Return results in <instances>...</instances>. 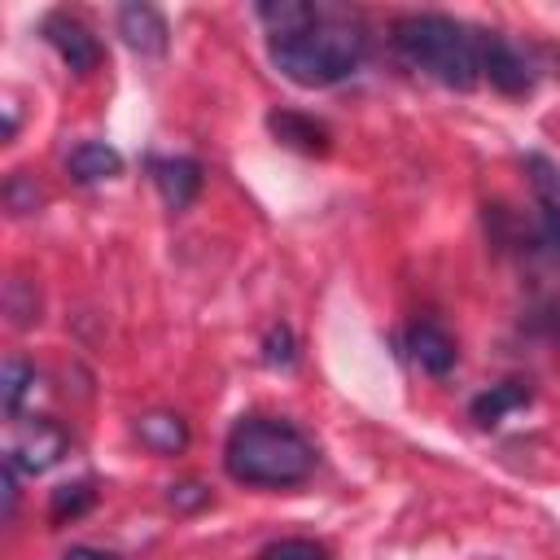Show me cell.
Masks as SVG:
<instances>
[{
    "label": "cell",
    "instance_id": "1",
    "mask_svg": "<svg viewBox=\"0 0 560 560\" xmlns=\"http://www.w3.org/2000/svg\"><path fill=\"white\" fill-rule=\"evenodd\" d=\"M267 52H271V66L289 83H298V88H332V83L350 79L363 66L368 35H363V26L354 22L350 9L315 4V13L298 31L271 35Z\"/></svg>",
    "mask_w": 560,
    "mask_h": 560
},
{
    "label": "cell",
    "instance_id": "2",
    "mask_svg": "<svg viewBox=\"0 0 560 560\" xmlns=\"http://www.w3.org/2000/svg\"><path fill=\"white\" fill-rule=\"evenodd\" d=\"M223 468L241 486L289 490V486H302L315 472V446L289 420L245 416V420L232 424V433L223 442Z\"/></svg>",
    "mask_w": 560,
    "mask_h": 560
},
{
    "label": "cell",
    "instance_id": "3",
    "mask_svg": "<svg viewBox=\"0 0 560 560\" xmlns=\"http://www.w3.org/2000/svg\"><path fill=\"white\" fill-rule=\"evenodd\" d=\"M394 48L398 57L438 79L442 88L468 92L481 83V31L451 18V13H402L394 18Z\"/></svg>",
    "mask_w": 560,
    "mask_h": 560
},
{
    "label": "cell",
    "instance_id": "4",
    "mask_svg": "<svg viewBox=\"0 0 560 560\" xmlns=\"http://www.w3.org/2000/svg\"><path fill=\"white\" fill-rule=\"evenodd\" d=\"M66 446H70L66 429L52 424V420H39V416H35V420H26V424L13 429L9 451H4V464H9L13 472L39 477V472H48V468L66 455Z\"/></svg>",
    "mask_w": 560,
    "mask_h": 560
},
{
    "label": "cell",
    "instance_id": "5",
    "mask_svg": "<svg viewBox=\"0 0 560 560\" xmlns=\"http://www.w3.org/2000/svg\"><path fill=\"white\" fill-rule=\"evenodd\" d=\"M39 31H44V39L52 44V52L66 61V70H74V74H92V70L101 66V57H105V48H101V39L92 35V26H83V22L70 18V13H48Z\"/></svg>",
    "mask_w": 560,
    "mask_h": 560
},
{
    "label": "cell",
    "instance_id": "6",
    "mask_svg": "<svg viewBox=\"0 0 560 560\" xmlns=\"http://www.w3.org/2000/svg\"><path fill=\"white\" fill-rule=\"evenodd\" d=\"M481 79H490V88H499L503 96H525L534 88L529 61L499 31H481Z\"/></svg>",
    "mask_w": 560,
    "mask_h": 560
},
{
    "label": "cell",
    "instance_id": "7",
    "mask_svg": "<svg viewBox=\"0 0 560 560\" xmlns=\"http://www.w3.org/2000/svg\"><path fill=\"white\" fill-rule=\"evenodd\" d=\"M149 175L166 201V210H188L201 192V162L197 158H153L149 162Z\"/></svg>",
    "mask_w": 560,
    "mask_h": 560
},
{
    "label": "cell",
    "instance_id": "8",
    "mask_svg": "<svg viewBox=\"0 0 560 560\" xmlns=\"http://www.w3.org/2000/svg\"><path fill=\"white\" fill-rule=\"evenodd\" d=\"M525 175H529V188H534V201H538L542 236L560 254V166L551 158H542V153H529L525 158Z\"/></svg>",
    "mask_w": 560,
    "mask_h": 560
},
{
    "label": "cell",
    "instance_id": "9",
    "mask_svg": "<svg viewBox=\"0 0 560 560\" xmlns=\"http://www.w3.org/2000/svg\"><path fill=\"white\" fill-rule=\"evenodd\" d=\"M118 35L127 39V48H136L140 57H162L171 44L166 18L153 4H122L118 9Z\"/></svg>",
    "mask_w": 560,
    "mask_h": 560
},
{
    "label": "cell",
    "instance_id": "10",
    "mask_svg": "<svg viewBox=\"0 0 560 560\" xmlns=\"http://www.w3.org/2000/svg\"><path fill=\"white\" fill-rule=\"evenodd\" d=\"M407 350H411V359H416L429 376H446V372L455 368V341H451V332H446L442 324H433V319H420V324L407 328Z\"/></svg>",
    "mask_w": 560,
    "mask_h": 560
},
{
    "label": "cell",
    "instance_id": "11",
    "mask_svg": "<svg viewBox=\"0 0 560 560\" xmlns=\"http://www.w3.org/2000/svg\"><path fill=\"white\" fill-rule=\"evenodd\" d=\"M66 166H70L74 184H101V179L122 175V153L114 144H105V140H83V144H74Z\"/></svg>",
    "mask_w": 560,
    "mask_h": 560
},
{
    "label": "cell",
    "instance_id": "12",
    "mask_svg": "<svg viewBox=\"0 0 560 560\" xmlns=\"http://www.w3.org/2000/svg\"><path fill=\"white\" fill-rule=\"evenodd\" d=\"M267 127H271L276 140H284V144H293V149H302V153H324V149H328V131H324L315 118L276 109V114L267 118Z\"/></svg>",
    "mask_w": 560,
    "mask_h": 560
},
{
    "label": "cell",
    "instance_id": "13",
    "mask_svg": "<svg viewBox=\"0 0 560 560\" xmlns=\"http://www.w3.org/2000/svg\"><path fill=\"white\" fill-rule=\"evenodd\" d=\"M136 429H140V442L149 451H158V455H175V451L188 446V424L179 416H171V411H149V416H140Z\"/></svg>",
    "mask_w": 560,
    "mask_h": 560
},
{
    "label": "cell",
    "instance_id": "14",
    "mask_svg": "<svg viewBox=\"0 0 560 560\" xmlns=\"http://www.w3.org/2000/svg\"><path fill=\"white\" fill-rule=\"evenodd\" d=\"M525 402H529V389L516 385V381H503V385H490L486 394L472 398V420H481V424H499L508 411H516V407H525Z\"/></svg>",
    "mask_w": 560,
    "mask_h": 560
},
{
    "label": "cell",
    "instance_id": "15",
    "mask_svg": "<svg viewBox=\"0 0 560 560\" xmlns=\"http://www.w3.org/2000/svg\"><path fill=\"white\" fill-rule=\"evenodd\" d=\"M31 389H35V368L26 359H4V368H0V402H4L9 416L22 411Z\"/></svg>",
    "mask_w": 560,
    "mask_h": 560
},
{
    "label": "cell",
    "instance_id": "16",
    "mask_svg": "<svg viewBox=\"0 0 560 560\" xmlns=\"http://www.w3.org/2000/svg\"><path fill=\"white\" fill-rule=\"evenodd\" d=\"M262 363L267 368H293L298 363V341H293V328L289 324H271L267 337H262Z\"/></svg>",
    "mask_w": 560,
    "mask_h": 560
},
{
    "label": "cell",
    "instance_id": "17",
    "mask_svg": "<svg viewBox=\"0 0 560 560\" xmlns=\"http://www.w3.org/2000/svg\"><path fill=\"white\" fill-rule=\"evenodd\" d=\"M258 560H328V547L315 538H280V542H267Z\"/></svg>",
    "mask_w": 560,
    "mask_h": 560
},
{
    "label": "cell",
    "instance_id": "18",
    "mask_svg": "<svg viewBox=\"0 0 560 560\" xmlns=\"http://www.w3.org/2000/svg\"><path fill=\"white\" fill-rule=\"evenodd\" d=\"M92 499H96V490H92V481H74V486H61L57 494H52V521H74V516H83L88 508H92Z\"/></svg>",
    "mask_w": 560,
    "mask_h": 560
},
{
    "label": "cell",
    "instance_id": "19",
    "mask_svg": "<svg viewBox=\"0 0 560 560\" xmlns=\"http://www.w3.org/2000/svg\"><path fill=\"white\" fill-rule=\"evenodd\" d=\"M171 503L188 512V508L210 503V490H206V486H197V481H179V486H171Z\"/></svg>",
    "mask_w": 560,
    "mask_h": 560
},
{
    "label": "cell",
    "instance_id": "20",
    "mask_svg": "<svg viewBox=\"0 0 560 560\" xmlns=\"http://www.w3.org/2000/svg\"><path fill=\"white\" fill-rule=\"evenodd\" d=\"M61 560H118V556L105 551V547H70Z\"/></svg>",
    "mask_w": 560,
    "mask_h": 560
}]
</instances>
